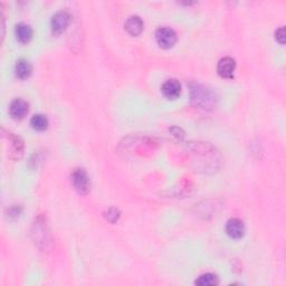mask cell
<instances>
[{
    "label": "cell",
    "instance_id": "6da1fadb",
    "mask_svg": "<svg viewBox=\"0 0 286 286\" xmlns=\"http://www.w3.org/2000/svg\"><path fill=\"white\" fill-rule=\"evenodd\" d=\"M191 100L196 106H199L201 109H208L214 104V94L208 88L199 86L197 84L191 87Z\"/></svg>",
    "mask_w": 286,
    "mask_h": 286
},
{
    "label": "cell",
    "instance_id": "7a4b0ae2",
    "mask_svg": "<svg viewBox=\"0 0 286 286\" xmlns=\"http://www.w3.org/2000/svg\"><path fill=\"white\" fill-rule=\"evenodd\" d=\"M72 183L79 195H86L89 191V187H91L87 172L82 168L75 169L72 173Z\"/></svg>",
    "mask_w": 286,
    "mask_h": 286
},
{
    "label": "cell",
    "instance_id": "3957f363",
    "mask_svg": "<svg viewBox=\"0 0 286 286\" xmlns=\"http://www.w3.org/2000/svg\"><path fill=\"white\" fill-rule=\"evenodd\" d=\"M155 39L161 48H171L177 42V34L169 27H161L155 31Z\"/></svg>",
    "mask_w": 286,
    "mask_h": 286
},
{
    "label": "cell",
    "instance_id": "277c9868",
    "mask_svg": "<svg viewBox=\"0 0 286 286\" xmlns=\"http://www.w3.org/2000/svg\"><path fill=\"white\" fill-rule=\"evenodd\" d=\"M70 21H71V16L69 12H67L66 10L57 11L55 15L52 17V21H51L52 31L55 35H61L63 31L67 28Z\"/></svg>",
    "mask_w": 286,
    "mask_h": 286
},
{
    "label": "cell",
    "instance_id": "5b68a950",
    "mask_svg": "<svg viewBox=\"0 0 286 286\" xmlns=\"http://www.w3.org/2000/svg\"><path fill=\"white\" fill-rule=\"evenodd\" d=\"M236 70V62L231 57H223L218 63L217 72L222 78H232Z\"/></svg>",
    "mask_w": 286,
    "mask_h": 286
},
{
    "label": "cell",
    "instance_id": "8992f818",
    "mask_svg": "<svg viewBox=\"0 0 286 286\" xmlns=\"http://www.w3.org/2000/svg\"><path fill=\"white\" fill-rule=\"evenodd\" d=\"M227 235L232 239H239L245 234L244 222L238 218H231L226 223Z\"/></svg>",
    "mask_w": 286,
    "mask_h": 286
},
{
    "label": "cell",
    "instance_id": "52a82bcc",
    "mask_svg": "<svg viewBox=\"0 0 286 286\" xmlns=\"http://www.w3.org/2000/svg\"><path fill=\"white\" fill-rule=\"evenodd\" d=\"M161 91L169 100H174L181 94V84L177 79H168L163 83Z\"/></svg>",
    "mask_w": 286,
    "mask_h": 286
},
{
    "label": "cell",
    "instance_id": "ba28073f",
    "mask_svg": "<svg viewBox=\"0 0 286 286\" xmlns=\"http://www.w3.org/2000/svg\"><path fill=\"white\" fill-rule=\"evenodd\" d=\"M28 103L22 98H16L15 101L11 102L9 112L13 119H22L28 113Z\"/></svg>",
    "mask_w": 286,
    "mask_h": 286
},
{
    "label": "cell",
    "instance_id": "9c48e42d",
    "mask_svg": "<svg viewBox=\"0 0 286 286\" xmlns=\"http://www.w3.org/2000/svg\"><path fill=\"white\" fill-rule=\"evenodd\" d=\"M124 28L131 36H138L143 30V21L139 16H131L125 21Z\"/></svg>",
    "mask_w": 286,
    "mask_h": 286
},
{
    "label": "cell",
    "instance_id": "30bf717a",
    "mask_svg": "<svg viewBox=\"0 0 286 286\" xmlns=\"http://www.w3.org/2000/svg\"><path fill=\"white\" fill-rule=\"evenodd\" d=\"M15 34L17 39L19 40L20 43L26 44L28 43L29 40L33 37V29L29 25L25 24V22H20L18 24L15 28Z\"/></svg>",
    "mask_w": 286,
    "mask_h": 286
},
{
    "label": "cell",
    "instance_id": "8fae6325",
    "mask_svg": "<svg viewBox=\"0 0 286 286\" xmlns=\"http://www.w3.org/2000/svg\"><path fill=\"white\" fill-rule=\"evenodd\" d=\"M15 72H16L17 77H19L21 79H25L30 76L31 72H33V67H31L30 63L28 61L19 60L16 63Z\"/></svg>",
    "mask_w": 286,
    "mask_h": 286
},
{
    "label": "cell",
    "instance_id": "7c38bea8",
    "mask_svg": "<svg viewBox=\"0 0 286 286\" xmlns=\"http://www.w3.org/2000/svg\"><path fill=\"white\" fill-rule=\"evenodd\" d=\"M195 283L199 286H214L218 284V277L213 273H206L200 275Z\"/></svg>",
    "mask_w": 286,
    "mask_h": 286
},
{
    "label": "cell",
    "instance_id": "4fadbf2b",
    "mask_svg": "<svg viewBox=\"0 0 286 286\" xmlns=\"http://www.w3.org/2000/svg\"><path fill=\"white\" fill-rule=\"evenodd\" d=\"M30 124L37 131H44L48 128V120L43 114H36L30 120Z\"/></svg>",
    "mask_w": 286,
    "mask_h": 286
},
{
    "label": "cell",
    "instance_id": "5bb4252c",
    "mask_svg": "<svg viewBox=\"0 0 286 286\" xmlns=\"http://www.w3.org/2000/svg\"><path fill=\"white\" fill-rule=\"evenodd\" d=\"M105 218L109 220L110 222L114 223L119 220L120 218V212L116 208H110L107 212L105 213Z\"/></svg>",
    "mask_w": 286,
    "mask_h": 286
},
{
    "label": "cell",
    "instance_id": "9a60e30c",
    "mask_svg": "<svg viewBox=\"0 0 286 286\" xmlns=\"http://www.w3.org/2000/svg\"><path fill=\"white\" fill-rule=\"evenodd\" d=\"M275 38L282 45L285 43V27H281L275 31Z\"/></svg>",
    "mask_w": 286,
    "mask_h": 286
}]
</instances>
